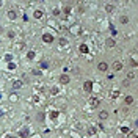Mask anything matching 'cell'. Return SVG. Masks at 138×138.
<instances>
[{
  "mask_svg": "<svg viewBox=\"0 0 138 138\" xmlns=\"http://www.w3.org/2000/svg\"><path fill=\"white\" fill-rule=\"evenodd\" d=\"M113 9H115V6L111 5V3H108V5H105V11H107V13H113Z\"/></svg>",
  "mask_w": 138,
  "mask_h": 138,
  "instance_id": "14",
  "label": "cell"
},
{
  "mask_svg": "<svg viewBox=\"0 0 138 138\" xmlns=\"http://www.w3.org/2000/svg\"><path fill=\"white\" fill-rule=\"evenodd\" d=\"M110 31H111V35H113V36H115V35H116V33H118V31H116V30H115V28H113V27H110Z\"/></svg>",
  "mask_w": 138,
  "mask_h": 138,
  "instance_id": "23",
  "label": "cell"
},
{
  "mask_svg": "<svg viewBox=\"0 0 138 138\" xmlns=\"http://www.w3.org/2000/svg\"><path fill=\"white\" fill-rule=\"evenodd\" d=\"M97 69H99L100 72H107L108 71V64L105 63V61H100V63L97 64Z\"/></svg>",
  "mask_w": 138,
  "mask_h": 138,
  "instance_id": "2",
  "label": "cell"
},
{
  "mask_svg": "<svg viewBox=\"0 0 138 138\" xmlns=\"http://www.w3.org/2000/svg\"><path fill=\"white\" fill-rule=\"evenodd\" d=\"M66 44H68V39L61 38V39H60V46H66Z\"/></svg>",
  "mask_w": 138,
  "mask_h": 138,
  "instance_id": "17",
  "label": "cell"
},
{
  "mask_svg": "<svg viewBox=\"0 0 138 138\" xmlns=\"http://www.w3.org/2000/svg\"><path fill=\"white\" fill-rule=\"evenodd\" d=\"M99 99H96V97H91V99H90V105H91V107H93V108H97V107H99Z\"/></svg>",
  "mask_w": 138,
  "mask_h": 138,
  "instance_id": "6",
  "label": "cell"
},
{
  "mask_svg": "<svg viewBox=\"0 0 138 138\" xmlns=\"http://www.w3.org/2000/svg\"><path fill=\"white\" fill-rule=\"evenodd\" d=\"M129 78H135V71H130L129 72Z\"/></svg>",
  "mask_w": 138,
  "mask_h": 138,
  "instance_id": "20",
  "label": "cell"
},
{
  "mask_svg": "<svg viewBox=\"0 0 138 138\" xmlns=\"http://www.w3.org/2000/svg\"><path fill=\"white\" fill-rule=\"evenodd\" d=\"M28 135H30V129H28V127H24V129L19 132V137H22V138H25V137H28Z\"/></svg>",
  "mask_w": 138,
  "mask_h": 138,
  "instance_id": "5",
  "label": "cell"
},
{
  "mask_svg": "<svg viewBox=\"0 0 138 138\" xmlns=\"http://www.w3.org/2000/svg\"><path fill=\"white\" fill-rule=\"evenodd\" d=\"M0 6H2V0H0Z\"/></svg>",
  "mask_w": 138,
  "mask_h": 138,
  "instance_id": "24",
  "label": "cell"
},
{
  "mask_svg": "<svg viewBox=\"0 0 138 138\" xmlns=\"http://www.w3.org/2000/svg\"><path fill=\"white\" fill-rule=\"evenodd\" d=\"M99 119H102V121L108 119V111L107 110H100L99 111Z\"/></svg>",
  "mask_w": 138,
  "mask_h": 138,
  "instance_id": "7",
  "label": "cell"
},
{
  "mask_svg": "<svg viewBox=\"0 0 138 138\" xmlns=\"http://www.w3.org/2000/svg\"><path fill=\"white\" fill-rule=\"evenodd\" d=\"M42 41L49 44V42H52V41H54V36H52L50 33H44V35H42Z\"/></svg>",
  "mask_w": 138,
  "mask_h": 138,
  "instance_id": "4",
  "label": "cell"
},
{
  "mask_svg": "<svg viewBox=\"0 0 138 138\" xmlns=\"http://www.w3.org/2000/svg\"><path fill=\"white\" fill-rule=\"evenodd\" d=\"M121 132H123V133H129V132H130V130H129V129H127V127H123V129H121Z\"/></svg>",
  "mask_w": 138,
  "mask_h": 138,
  "instance_id": "21",
  "label": "cell"
},
{
  "mask_svg": "<svg viewBox=\"0 0 138 138\" xmlns=\"http://www.w3.org/2000/svg\"><path fill=\"white\" fill-rule=\"evenodd\" d=\"M105 46H107L108 49L115 47V46H116V41H115V38H107V39H105Z\"/></svg>",
  "mask_w": 138,
  "mask_h": 138,
  "instance_id": "1",
  "label": "cell"
},
{
  "mask_svg": "<svg viewBox=\"0 0 138 138\" xmlns=\"http://www.w3.org/2000/svg\"><path fill=\"white\" fill-rule=\"evenodd\" d=\"M2 115H3V113H2V111H0V116H2Z\"/></svg>",
  "mask_w": 138,
  "mask_h": 138,
  "instance_id": "25",
  "label": "cell"
},
{
  "mask_svg": "<svg viewBox=\"0 0 138 138\" xmlns=\"http://www.w3.org/2000/svg\"><path fill=\"white\" fill-rule=\"evenodd\" d=\"M69 82H71V78H69V75H61V77H60V83L61 85H66V83H69Z\"/></svg>",
  "mask_w": 138,
  "mask_h": 138,
  "instance_id": "8",
  "label": "cell"
},
{
  "mask_svg": "<svg viewBox=\"0 0 138 138\" xmlns=\"http://www.w3.org/2000/svg\"><path fill=\"white\" fill-rule=\"evenodd\" d=\"M80 50L85 54V52H88V47H86V46H82V47H80Z\"/></svg>",
  "mask_w": 138,
  "mask_h": 138,
  "instance_id": "22",
  "label": "cell"
},
{
  "mask_svg": "<svg viewBox=\"0 0 138 138\" xmlns=\"http://www.w3.org/2000/svg\"><path fill=\"white\" fill-rule=\"evenodd\" d=\"M123 85H124V86H129V85H130V80H129V78H126V80L123 82Z\"/></svg>",
  "mask_w": 138,
  "mask_h": 138,
  "instance_id": "19",
  "label": "cell"
},
{
  "mask_svg": "<svg viewBox=\"0 0 138 138\" xmlns=\"http://www.w3.org/2000/svg\"><path fill=\"white\" fill-rule=\"evenodd\" d=\"M42 16H44V13H42L41 9H36L35 11V19H41Z\"/></svg>",
  "mask_w": 138,
  "mask_h": 138,
  "instance_id": "13",
  "label": "cell"
},
{
  "mask_svg": "<svg viewBox=\"0 0 138 138\" xmlns=\"http://www.w3.org/2000/svg\"><path fill=\"white\" fill-rule=\"evenodd\" d=\"M27 57H28V60H33V58H35V52H28V54H27Z\"/></svg>",
  "mask_w": 138,
  "mask_h": 138,
  "instance_id": "16",
  "label": "cell"
},
{
  "mask_svg": "<svg viewBox=\"0 0 138 138\" xmlns=\"http://www.w3.org/2000/svg\"><path fill=\"white\" fill-rule=\"evenodd\" d=\"M19 88H22V82L21 80H14L13 82V90H19Z\"/></svg>",
  "mask_w": 138,
  "mask_h": 138,
  "instance_id": "10",
  "label": "cell"
},
{
  "mask_svg": "<svg viewBox=\"0 0 138 138\" xmlns=\"http://www.w3.org/2000/svg\"><path fill=\"white\" fill-rule=\"evenodd\" d=\"M83 90L86 91V93H91V90H93V83H91L90 80H86V82L83 83Z\"/></svg>",
  "mask_w": 138,
  "mask_h": 138,
  "instance_id": "3",
  "label": "cell"
},
{
  "mask_svg": "<svg viewBox=\"0 0 138 138\" xmlns=\"http://www.w3.org/2000/svg\"><path fill=\"white\" fill-rule=\"evenodd\" d=\"M119 22H121V24H129V17H127V16H121Z\"/></svg>",
  "mask_w": 138,
  "mask_h": 138,
  "instance_id": "15",
  "label": "cell"
},
{
  "mask_svg": "<svg viewBox=\"0 0 138 138\" xmlns=\"http://www.w3.org/2000/svg\"><path fill=\"white\" fill-rule=\"evenodd\" d=\"M6 16H8V19H9V21H14V19H17V14H16V11H13V9H9Z\"/></svg>",
  "mask_w": 138,
  "mask_h": 138,
  "instance_id": "9",
  "label": "cell"
},
{
  "mask_svg": "<svg viewBox=\"0 0 138 138\" xmlns=\"http://www.w3.org/2000/svg\"><path fill=\"white\" fill-rule=\"evenodd\" d=\"M49 116H50V119H55V118L58 116V113H57V111H54V113H50Z\"/></svg>",
  "mask_w": 138,
  "mask_h": 138,
  "instance_id": "18",
  "label": "cell"
},
{
  "mask_svg": "<svg viewBox=\"0 0 138 138\" xmlns=\"http://www.w3.org/2000/svg\"><path fill=\"white\" fill-rule=\"evenodd\" d=\"M124 102H126L127 105H132V104H133V96H126Z\"/></svg>",
  "mask_w": 138,
  "mask_h": 138,
  "instance_id": "12",
  "label": "cell"
},
{
  "mask_svg": "<svg viewBox=\"0 0 138 138\" xmlns=\"http://www.w3.org/2000/svg\"><path fill=\"white\" fill-rule=\"evenodd\" d=\"M113 69H115V71H123V63L115 61V63H113Z\"/></svg>",
  "mask_w": 138,
  "mask_h": 138,
  "instance_id": "11",
  "label": "cell"
}]
</instances>
